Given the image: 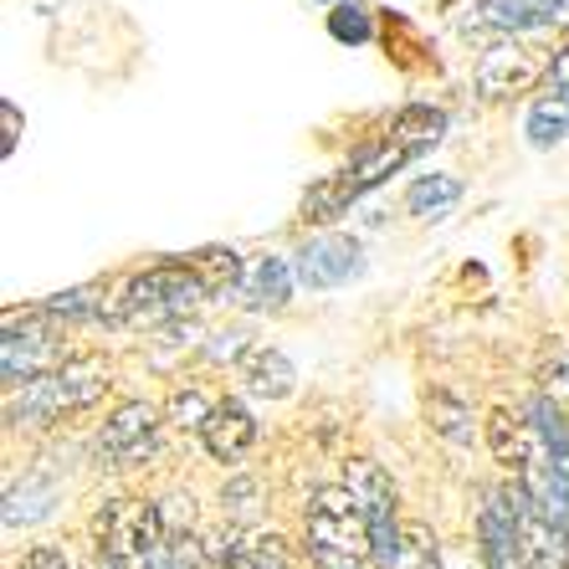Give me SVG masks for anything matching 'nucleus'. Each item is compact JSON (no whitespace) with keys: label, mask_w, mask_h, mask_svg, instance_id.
<instances>
[{"label":"nucleus","mask_w":569,"mask_h":569,"mask_svg":"<svg viewBox=\"0 0 569 569\" xmlns=\"http://www.w3.org/2000/svg\"><path fill=\"white\" fill-rule=\"evenodd\" d=\"M108 365L103 359H67L57 365L52 375L21 385V396L11 400V421H27V426H52L72 411H88L93 400H103L108 390Z\"/></svg>","instance_id":"2"},{"label":"nucleus","mask_w":569,"mask_h":569,"mask_svg":"<svg viewBox=\"0 0 569 569\" xmlns=\"http://www.w3.org/2000/svg\"><path fill=\"white\" fill-rule=\"evenodd\" d=\"M488 451H492V462L513 477H529L533 467L543 462V441H539V431H533V421H523V416H513V411L488 416Z\"/></svg>","instance_id":"10"},{"label":"nucleus","mask_w":569,"mask_h":569,"mask_svg":"<svg viewBox=\"0 0 569 569\" xmlns=\"http://www.w3.org/2000/svg\"><path fill=\"white\" fill-rule=\"evenodd\" d=\"M292 278H298V272H292L282 257H252L247 272H241L237 298L252 308V313H278V308L292 298Z\"/></svg>","instance_id":"13"},{"label":"nucleus","mask_w":569,"mask_h":569,"mask_svg":"<svg viewBox=\"0 0 569 569\" xmlns=\"http://www.w3.org/2000/svg\"><path fill=\"white\" fill-rule=\"evenodd\" d=\"M406 159H416V154H411V144H400L396 133H390L385 144H375V149H365V154H355L345 170L333 174V180H323V186H313V190L303 196V221H313V226L339 221V216H345V206H355L365 190L380 186L385 174H396Z\"/></svg>","instance_id":"5"},{"label":"nucleus","mask_w":569,"mask_h":569,"mask_svg":"<svg viewBox=\"0 0 569 569\" xmlns=\"http://www.w3.org/2000/svg\"><path fill=\"white\" fill-rule=\"evenodd\" d=\"M211 292L206 282L196 278L190 262H164V267H149L139 278L123 288L119 298V318L133 323V329H154V323H174V318L196 313Z\"/></svg>","instance_id":"4"},{"label":"nucleus","mask_w":569,"mask_h":569,"mask_svg":"<svg viewBox=\"0 0 569 569\" xmlns=\"http://www.w3.org/2000/svg\"><path fill=\"white\" fill-rule=\"evenodd\" d=\"M426 421H431V431H437L441 441H451V447H467V441H472V411H467V400H457L451 390H431V396H426Z\"/></svg>","instance_id":"16"},{"label":"nucleus","mask_w":569,"mask_h":569,"mask_svg":"<svg viewBox=\"0 0 569 569\" xmlns=\"http://www.w3.org/2000/svg\"><path fill=\"white\" fill-rule=\"evenodd\" d=\"M329 31L339 41H370V16H365V6H339L329 16Z\"/></svg>","instance_id":"24"},{"label":"nucleus","mask_w":569,"mask_h":569,"mask_svg":"<svg viewBox=\"0 0 569 569\" xmlns=\"http://www.w3.org/2000/svg\"><path fill=\"white\" fill-rule=\"evenodd\" d=\"M93 539L98 555L119 559L129 569H149L164 549H170V529H164V513L159 503H144V498H108L93 513Z\"/></svg>","instance_id":"3"},{"label":"nucleus","mask_w":569,"mask_h":569,"mask_svg":"<svg viewBox=\"0 0 569 569\" xmlns=\"http://www.w3.org/2000/svg\"><path fill=\"white\" fill-rule=\"evenodd\" d=\"M47 313L62 318V323H82V318H98V288H72V292H57Z\"/></svg>","instance_id":"23"},{"label":"nucleus","mask_w":569,"mask_h":569,"mask_svg":"<svg viewBox=\"0 0 569 569\" xmlns=\"http://www.w3.org/2000/svg\"><path fill=\"white\" fill-rule=\"evenodd\" d=\"M543 396L555 400V406H569V359L543 365Z\"/></svg>","instance_id":"27"},{"label":"nucleus","mask_w":569,"mask_h":569,"mask_svg":"<svg viewBox=\"0 0 569 569\" xmlns=\"http://www.w3.org/2000/svg\"><path fill=\"white\" fill-rule=\"evenodd\" d=\"M555 57L559 52L533 47V41H498V47H488V57H482V62H477V72H472L477 98L503 103V98L533 93L543 78H555Z\"/></svg>","instance_id":"7"},{"label":"nucleus","mask_w":569,"mask_h":569,"mask_svg":"<svg viewBox=\"0 0 569 569\" xmlns=\"http://www.w3.org/2000/svg\"><path fill=\"white\" fill-rule=\"evenodd\" d=\"M57 323H62V318H52L47 308L6 318V339H0V375H6V385H31V380H41V375H52L57 365H67Z\"/></svg>","instance_id":"6"},{"label":"nucleus","mask_w":569,"mask_h":569,"mask_svg":"<svg viewBox=\"0 0 569 569\" xmlns=\"http://www.w3.org/2000/svg\"><path fill=\"white\" fill-rule=\"evenodd\" d=\"M308 549L313 565H365L375 559V518L359 503V492L349 488H323L308 503Z\"/></svg>","instance_id":"1"},{"label":"nucleus","mask_w":569,"mask_h":569,"mask_svg":"<svg viewBox=\"0 0 569 569\" xmlns=\"http://www.w3.org/2000/svg\"><path fill=\"white\" fill-rule=\"evenodd\" d=\"M252 498H257V488H252V482H247V477H241V482H231V488H226V503L237 508V513H247V508H252Z\"/></svg>","instance_id":"29"},{"label":"nucleus","mask_w":569,"mask_h":569,"mask_svg":"<svg viewBox=\"0 0 569 569\" xmlns=\"http://www.w3.org/2000/svg\"><path fill=\"white\" fill-rule=\"evenodd\" d=\"M159 451V416L144 400H129L108 416L103 437H98V457L103 467H144Z\"/></svg>","instance_id":"8"},{"label":"nucleus","mask_w":569,"mask_h":569,"mask_svg":"<svg viewBox=\"0 0 569 569\" xmlns=\"http://www.w3.org/2000/svg\"><path fill=\"white\" fill-rule=\"evenodd\" d=\"M292 272H298V282H303L308 292H329L365 272V252H359V241H349V237H318L298 252Z\"/></svg>","instance_id":"9"},{"label":"nucleus","mask_w":569,"mask_h":569,"mask_svg":"<svg viewBox=\"0 0 569 569\" xmlns=\"http://www.w3.org/2000/svg\"><path fill=\"white\" fill-rule=\"evenodd\" d=\"M190 267H196V278L206 282V292H237L241 288V272H247V267H241V257L231 252V247H206V252H190L186 257Z\"/></svg>","instance_id":"19"},{"label":"nucleus","mask_w":569,"mask_h":569,"mask_svg":"<svg viewBox=\"0 0 569 569\" xmlns=\"http://www.w3.org/2000/svg\"><path fill=\"white\" fill-rule=\"evenodd\" d=\"M98 569H129V565H119V559H108V555H98Z\"/></svg>","instance_id":"30"},{"label":"nucleus","mask_w":569,"mask_h":569,"mask_svg":"<svg viewBox=\"0 0 569 569\" xmlns=\"http://www.w3.org/2000/svg\"><path fill=\"white\" fill-rule=\"evenodd\" d=\"M257 549V565L252 569H298V559L288 555V543L278 539V533H262V539H252Z\"/></svg>","instance_id":"25"},{"label":"nucleus","mask_w":569,"mask_h":569,"mask_svg":"<svg viewBox=\"0 0 569 569\" xmlns=\"http://www.w3.org/2000/svg\"><path fill=\"white\" fill-rule=\"evenodd\" d=\"M569 139V93L549 88V98L529 108V144L533 149H555Z\"/></svg>","instance_id":"17"},{"label":"nucleus","mask_w":569,"mask_h":569,"mask_svg":"<svg viewBox=\"0 0 569 569\" xmlns=\"http://www.w3.org/2000/svg\"><path fill=\"white\" fill-rule=\"evenodd\" d=\"M21 569H72V559H67L62 549H52V543H37V549H27Z\"/></svg>","instance_id":"28"},{"label":"nucleus","mask_w":569,"mask_h":569,"mask_svg":"<svg viewBox=\"0 0 569 569\" xmlns=\"http://www.w3.org/2000/svg\"><path fill=\"white\" fill-rule=\"evenodd\" d=\"M200 441H206V451H211L216 462H241V457L257 447L252 411H247L241 400H216V411H211V421H206V431H200Z\"/></svg>","instance_id":"12"},{"label":"nucleus","mask_w":569,"mask_h":569,"mask_svg":"<svg viewBox=\"0 0 569 569\" xmlns=\"http://www.w3.org/2000/svg\"><path fill=\"white\" fill-rule=\"evenodd\" d=\"M441 129H447V113H437V108H406V113L390 123V133H396L400 144H411V154L437 144Z\"/></svg>","instance_id":"21"},{"label":"nucleus","mask_w":569,"mask_h":569,"mask_svg":"<svg viewBox=\"0 0 569 569\" xmlns=\"http://www.w3.org/2000/svg\"><path fill=\"white\" fill-rule=\"evenodd\" d=\"M237 380L252 390L257 400H288L298 390V370L292 359L272 345H247L237 355Z\"/></svg>","instance_id":"11"},{"label":"nucleus","mask_w":569,"mask_h":569,"mask_svg":"<svg viewBox=\"0 0 569 569\" xmlns=\"http://www.w3.org/2000/svg\"><path fill=\"white\" fill-rule=\"evenodd\" d=\"M457 200H462V180L457 174H426V180H416L406 190V211L421 216V221H441Z\"/></svg>","instance_id":"15"},{"label":"nucleus","mask_w":569,"mask_h":569,"mask_svg":"<svg viewBox=\"0 0 569 569\" xmlns=\"http://www.w3.org/2000/svg\"><path fill=\"white\" fill-rule=\"evenodd\" d=\"M57 503V488L47 482V477H27L21 488L6 492V523H37V518H47Z\"/></svg>","instance_id":"20"},{"label":"nucleus","mask_w":569,"mask_h":569,"mask_svg":"<svg viewBox=\"0 0 569 569\" xmlns=\"http://www.w3.org/2000/svg\"><path fill=\"white\" fill-rule=\"evenodd\" d=\"M477 11L498 31H539V27H555L565 16V6L559 0H482Z\"/></svg>","instance_id":"14"},{"label":"nucleus","mask_w":569,"mask_h":569,"mask_svg":"<svg viewBox=\"0 0 569 569\" xmlns=\"http://www.w3.org/2000/svg\"><path fill=\"white\" fill-rule=\"evenodd\" d=\"M159 513H164V529H170V539L180 529H190V523H196V508H190V492L186 498H180V492H170V498H164V503H159Z\"/></svg>","instance_id":"26"},{"label":"nucleus","mask_w":569,"mask_h":569,"mask_svg":"<svg viewBox=\"0 0 569 569\" xmlns=\"http://www.w3.org/2000/svg\"><path fill=\"white\" fill-rule=\"evenodd\" d=\"M375 565L380 569H441L437 533L421 529V523H406V529H400V543L385 559H375Z\"/></svg>","instance_id":"18"},{"label":"nucleus","mask_w":569,"mask_h":569,"mask_svg":"<svg viewBox=\"0 0 569 569\" xmlns=\"http://www.w3.org/2000/svg\"><path fill=\"white\" fill-rule=\"evenodd\" d=\"M211 411H216V400L200 390V385H186V390H174L170 396V421L180 426V431H206V421H211Z\"/></svg>","instance_id":"22"}]
</instances>
